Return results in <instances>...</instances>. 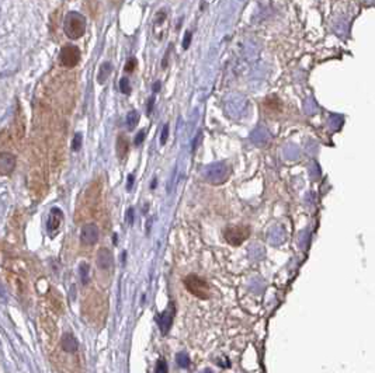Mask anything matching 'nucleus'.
<instances>
[{"mask_svg": "<svg viewBox=\"0 0 375 373\" xmlns=\"http://www.w3.org/2000/svg\"><path fill=\"white\" fill-rule=\"evenodd\" d=\"M86 18L78 11H69L63 21V33L69 40H79L86 33Z\"/></svg>", "mask_w": 375, "mask_h": 373, "instance_id": "f257e3e1", "label": "nucleus"}, {"mask_svg": "<svg viewBox=\"0 0 375 373\" xmlns=\"http://www.w3.org/2000/svg\"><path fill=\"white\" fill-rule=\"evenodd\" d=\"M184 285L191 295L197 296L200 299L210 297V287L202 278L197 277V275H188L184 279Z\"/></svg>", "mask_w": 375, "mask_h": 373, "instance_id": "f03ea898", "label": "nucleus"}, {"mask_svg": "<svg viewBox=\"0 0 375 373\" xmlns=\"http://www.w3.org/2000/svg\"><path fill=\"white\" fill-rule=\"evenodd\" d=\"M59 61L65 68H75L80 61V51L75 45H66L61 49Z\"/></svg>", "mask_w": 375, "mask_h": 373, "instance_id": "7ed1b4c3", "label": "nucleus"}, {"mask_svg": "<svg viewBox=\"0 0 375 373\" xmlns=\"http://www.w3.org/2000/svg\"><path fill=\"white\" fill-rule=\"evenodd\" d=\"M249 236V229L247 227H228L225 230V239H227L228 243L234 244H240L243 242L244 239Z\"/></svg>", "mask_w": 375, "mask_h": 373, "instance_id": "20e7f679", "label": "nucleus"}, {"mask_svg": "<svg viewBox=\"0 0 375 373\" xmlns=\"http://www.w3.org/2000/svg\"><path fill=\"white\" fill-rule=\"evenodd\" d=\"M16 168V156L9 152L0 153V175H9Z\"/></svg>", "mask_w": 375, "mask_h": 373, "instance_id": "39448f33", "label": "nucleus"}, {"mask_svg": "<svg viewBox=\"0 0 375 373\" xmlns=\"http://www.w3.org/2000/svg\"><path fill=\"white\" fill-rule=\"evenodd\" d=\"M80 240L83 244H94L97 243L98 240V227L93 223H88L82 227V232H80Z\"/></svg>", "mask_w": 375, "mask_h": 373, "instance_id": "423d86ee", "label": "nucleus"}, {"mask_svg": "<svg viewBox=\"0 0 375 373\" xmlns=\"http://www.w3.org/2000/svg\"><path fill=\"white\" fill-rule=\"evenodd\" d=\"M97 265L98 268L108 269L113 265V255L108 249H100L97 252Z\"/></svg>", "mask_w": 375, "mask_h": 373, "instance_id": "0eeeda50", "label": "nucleus"}, {"mask_svg": "<svg viewBox=\"0 0 375 373\" xmlns=\"http://www.w3.org/2000/svg\"><path fill=\"white\" fill-rule=\"evenodd\" d=\"M62 217H63V213H62L61 209L53 208L48 216V220H47V229L49 232H53V230H58V227L61 226L62 223Z\"/></svg>", "mask_w": 375, "mask_h": 373, "instance_id": "6e6552de", "label": "nucleus"}, {"mask_svg": "<svg viewBox=\"0 0 375 373\" xmlns=\"http://www.w3.org/2000/svg\"><path fill=\"white\" fill-rule=\"evenodd\" d=\"M61 345L62 349L65 351V352H69V354H75L76 351H78V339L73 337V334H70V332H66V334H63V337L61 339Z\"/></svg>", "mask_w": 375, "mask_h": 373, "instance_id": "1a4fd4ad", "label": "nucleus"}, {"mask_svg": "<svg viewBox=\"0 0 375 373\" xmlns=\"http://www.w3.org/2000/svg\"><path fill=\"white\" fill-rule=\"evenodd\" d=\"M173 313H175L173 309H170V312H169V309H167V310H165V312L157 317V323H159V327H160V330H162V334H166L167 330L170 329L172 319H173Z\"/></svg>", "mask_w": 375, "mask_h": 373, "instance_id": "9d476101", "label": "nucleus"}, {"mask_svg": "<svg viewBox=\"0 0 375 373\" xmlns=\"http://www.w3.org/2000/svg\"><path fill=\"white\" fill-rule=\"evenodd\" d=\"M117 156L120 157V159H124V157L127 156V153H128V150H130V142H128V139L125 138L124 135H120L118 139H117Z\"/></svg>", "mask_w": 375, "mask_h": 373, "instance_id": "9b49d317", "label": "nucleus"}, {"mask_svg": "<svg viewBox=\"0 0 375 373\" xmlns=\"http://www.w3.org/2000/svg\"><path fill=\"white\" fill-rule=\"evenodd\" d=\"M111 72H113V65H111L110 62L101 63L100 70H98V76H97V82H98L100 84H104L105 82H107V79L110 78Z\"/></svg>", "mask_w": 375, "mask_h": 373, "instance_id": "f8f14e48", "label": "nucleus"}, {"mask_svg": "<svg viewBox=\"0 0 375 373\" xmlns=\"http://www.w3.org/2000/svg\"><path fill=\"white\" fill-rule=\"evenodd\" d=\"M138 122H140V113L138 111H130V113L127 114V118H125V125H127V128L130 130L135 129V126L138 125Z\"/></svg>", "mask_w": 375, "mask_h": 373, "instance_id": "ddd939ff", "label": "nucleus"}, {"mask_svg": "<svg viewBox=\"0 0 375 373\" xmlns=\"http://www.w3.org/2000/svg\"><path fill=\"white\" fill-rule=\"evenodd\" d=\"M79 274H80L82 282L86 285L89 282V277H90V265H89L88 262H82V264L79 265Z\"/></svg>", "mask_w": 375, "mask_h": 373, "instance_id": "4468645a", "label": "nucleus"}, {"mask_svg": "<svg viewBox=\"0 0 375 373\" xmlns=\"http://www.w3.org/2000/svg\"><path fill=\"white\" fill-rule=\"evenodd\" d=\"M120 90L124 94H131V84H130V80L127 78H122L120 80Z\"/></svg>", "mask_w": 375, "mask_h": 373, "instance_id": "2eb2a0df", "label": "nucleus"}, {"mask_svg": "<svg viewBox=\"0 0 375 373\" xmlns=\"http://www.w3.org/2000/svg\"><path fill=\"white\" fill-rule=\"evenodd\" d=\"M82 135L80 133H76L75 135V138H73V142H72V149L75 150V152H78L79 149L82 148Z\"/></svg>", "mask_w": 375, "mask_h": 373, "instance_id": "dca6fc26", "label": "nucleus"}, {"mask_svg": "<svg viewBox=\"0 0 375 373\" xmlns=\"http://www.w3.org/2000/svg\"><path fill=\"white\" fill-rule=\"evenodd\" d=\"M166 21V11L165 10H160L156 14V18H155V27L162 26Z\"/></svg>", "mask_w": 375, "mask_h": 373, "instance_id": "f3484780", "label": "nucleus"}, {"mask_svg": "<svg viewBox=\"0 0 375 373\" xmlns=\"http://www.w3.org/2000/svg\"><path fill=\"white\" fill-rule=\"evenodd\" d=\"M137 68V59L135 58H131L130 61L127 62V65H125V72H134V69Z\"/></svg>", "mask_w": 375, "mask_h": 373, "instance_id": "a211bd4d", "label": "nucleus"}, {"mask_svg": "<svg viewBox=\"0 0 375 373\" xmlns=\"http://www.w3.org/2000/svg\"><path fill=\"white\" fill-rule=\"evenodd\" d=\"M143 139H145V130L142 129L138 132V135L135 136V140H134V143H135V146H140L141 143L143 142Z\"/></svg>", "mask_w": 375, "mask_h": 373, "instance_id": "6ab92c4d", "label": "nucleus"}, {"mask_svg": "<svg viewBox=\"0 0 375 373\" xmlns=\"http://www.w3.org/2000/svg\"><path fill=\"white\" fill-rule=\"evenodd\" d=\"M191 38H192V34L190 33V31H187V33H186V35H184V40H183V48L184 49H187V48L190 46Z\"/></svg>", "mask_w": 375, "mask_h": 373, "instance_id": "aec40b11", "label": "nucleus"}, {"mask_svg": "<svg viewBox=\"0 0 375 373\" xmlns=\"http://www.w3.org/2000/svg\"><path fill=\"white\" fill-rule=\"evenodd\" d=\"M134 208H128V210H127V215H125V217H127V223L128 225H134V219H135V216H134Z\"/></svg>", "mask_w": 375, "mask_h": 373, "instance_id": "412c9836", "label": "nucleus"}, {"mask_svg": "<svg viewBox=\"0 0 375 373\" xmlns=\"http://www.w3.org/2000/svg\"><path fill=\"white\" fill-rule=\"evenodd\" d=\"M167 135H169V125H165V126H163V132H162V136H160V143H162V145H165L166 143Z\"/></svg>", "mask_w": 375, "mask_h": 373, "instance_id": "4be33fe9", "label": "nucleus"}, {"mask_svg": "<svg viewBox=\"0 0 375 373\" xmlns=\"http://www.w3.org/2000/svg\"><path fill=\"white\" fill-rule=\"evenodd\" d=\"M177 362H179V365H182V366H187L188 365V358H187V355H184V354H180V355L177 356Z\"/></svg>", "mask_w": 375, "mask_h": 373, "instance_id": "5701e85b", "label": "nucleus"}, {"mask_svg": "<svg viewBox=\"0 0 375 373\" xmlns=\"http://www.w3.org/2000/svg\"><path fill=\"white\" fill-rule=\"evenodd\" d=\"M167 371V368H166V364L163 361H160L156 366V372H166Z\"/></svg>", "mask_w": 375, "mask_h": 373, "instance_id": "b1692460", "label": "nucleus"}, {"mask_svg": "<svg viewBox=\"0 0 375 373\" xmlns=\"http://www.w3.org/2000/svg\"><path fill=\"white\" fill-rule=\"evenodd\" d=\"M153 103H155V97H150L148 101V110H146V113L150 114L152 113V108H153Z\"/></svg>", "mask_w": 375, "mask_h": 373, "instance_id": "393cba45", "label": "nucleus"}, {"mask_svg": "<svg viewBox=\"0 0 375 373\" xmlns=\"http://www.w3.org/2000/svg\"><path fill=\"white\" fill-rule=\"evenodd\" d=\"M132 185H134V175L131 174V175H128V185H127V188L131 190Z\"/></svg>", "mask_w": 375, "mask_h": 373, "instance_id": "a878e982", "label": "nucleus"}, {"mask_svg": "<svg viewBox=\"0 0 375 373\" xmlns=\"http://www.w3.org/2000/svg\"><path fill=\"white\" fill-rule=\"evenodd\" d=\"M159 90H160V83H159V82H156V83L153 84V91L156 93V91H159Z\"/></svg>", "mask_w": 375, "mask_h": 373, "instance_id": "bb28decb", "label": "nucleus"}]
</instances>
